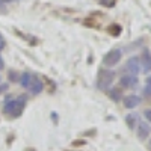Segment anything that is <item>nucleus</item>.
<instances>
[{
    "label": "nucleus",
    "instance_id": "1",
    "mask_svg": "<svg viewBox=\"0 0 151 151\" xmlns=\"http://www.w3.org/2000/svg\"><path fill=\"white\" fill-rule=\"evenodd\" d=\"M113 79H115V73H113L112 70L109 68H103V70H100L98 71V77H97V88L100 91H107Z\"/></svg>",
    "mask_w": 151,
    "mask_h": 151
},
{
    "label": "nucleus",
    "instance_id": "2",
    "mask_svg": "<svg viewBox=\"0 0 151 151\" xmlns=\"http://www.w3.org/2000/svg\"><path fill=\"white\" fill-rule=\"evenodd\" d=\"M3 113L5 115H9V116L18 118L23 113V107L18 104V101L15 98H8L3 104Z\"/></svg>",
    "mask_w": 151,
    "mask_h": 151
},
{
    "label": "nucleus",
    "instance_id": "3",
    "mask_svg": "<svg viewBox=\"0 0 151 151\" xmlns=\"http://www.w3.org/2000/svg\"><path fill=\"white\" fill-rule=\"evenodd\" d=\"M122 58V50L121 48H113L109 53H106V56L103 58V65L106 68H112L119 64V60Z\"/></svg>",
    "mask_w": 151,
    "mask_h": 151
},
{
    "label": "nucleus",
    "instance_id": "4",
    "mask_svg": "<svg viewBox=\"0 0 151 151\" xmlns=\"http://www.w3.org/2000/svg\"><path fill=\"white\" fill-rule=\"evenodd\" d=\"M125 73L127 74H132V76H137L141 73V60H139V56H132L127 59L125 62V67H124Z\"/></svg>",
    "mask_w": 151,
    "mask_h": 151
},
{
    "label": "nucleus",
    "instance_id": "5",
    "mask_svg": "<svg viewBox=\"0 0 151 151\" xmlns=\"http://www.w3.org/2000/svg\"><path fill=\"white\" fill-rule=\"evenodd\" d=\"M137 83H139L137 76L124 74V76L119 77V88H124V89H133V88L137 86Z\"/></svg>",
    "mask_w": 151,
    "mask_h": 151
},
{
    "label": "nucleus",
    "instance_id": "6",
    "mask_svg": "<svg viewBox=\"0 0 151 151\" xmlns=\"http://www.w3.org/2000/svg\"><path fill=\"white\" fill-rule=\"evenodd\" d=\"M139 60H141V73L150 74L151 73V52L148 48H144L142 55L139 56Z\"/></svg>",
    "mask_w": 151,
    "mask_h": 151
},
{
    "label": "nucleus",
    "instance_id": "7",
    "mask_svg": "<svg viewBox=\"0 0 151 151\" xmlns=\"http://www.w3.org/2000/svg\"><path fill=\"white\" fill-rule=\"evenodd\" d=\"M136 134L139 141H145L151 136V125L148 122H139L136 125Z\"/></svg>",
    "mask_w": 151,
    "mask_h": 151
},
{
    "label": "nucleus",
    "instance_id": "8",
    "mask_svg": "<svg viewBox=\"0 0 151 151\" xmlns=\"http://www.w3.org/2000/svg\"><path fill=\"white\" fill-rule=\"evenodd\" d=\"M141 103H142V98L139 95H136V94H130V95L122 97V104H124L125 109H134Z\"/></svg>",
    "mask_w": 151,
    "mask_h": 151
},
{
    "label": "nucleus",
    "instance_id": "9",
    "mask_svg": "<svg viewBox=\"0 0 151 151\" xmlns=\"http://www.w3.org/2000/svg\"><path fill=\"white\" fill-rule=\"evenodd\" d=\"M27 91L32 94V95H40L42 91H44V82L40 79V77H36V76H33V79L27 88Z\"/></svg>",
    "mask_w": 151,
    "mask_h": 151
},
{
    "label": "nucleus",
    "instance_id": "10",
    "mask_svg": "<svg viewBox=\"0 0 151 151\" xmlns=\"http://www.w3.org/2000/svg\"><path fill=\"white\" fill-rule=\"evenodd\" d=\"M137 124H139V115H137V113L132 112V113H129V115H125V125H127L130 130L136 129Z\"/></svg>",
    "mask_w": 151,
    "mask_h": 151
},
{
    "label": "nucleus",
    "instance_id": "11",
    "mask_svg": "<svg viewBox=\"0 0 151 151\" xmlns=\"http://www.w3.org/2000/svg\"><path fill=\"white\" fill-rule=\"evenodd\" d=\"M107 95L109 98L112 100V101H121V98H122V91H121V88H109L107 89Z\"/></svg>",
    "mask_w": 151,
    "mask_h": 151
},
{
    "label": "nucleus",
    "instance_id": "12",
    "mask_svg": "<svg viewBox=\"0 0 151 151\" xmlns=\"http://www.w3.org/2000/svg\"><path fill=\"white\" fill-rule=\"evenodd\" d=\"M32 79H33V76L30 74V73H21L20 74V80H18V83L21 85V88L23 89H27L29 88V85H30V82H32Z\"/></svg>",
    "mask_w": 151,
    "mask_h": 151
},
{
    "label": "nucleus",
    "instance_id": "13",
    "mask_svg": "<svg viewBox=\"0 0 151 151\" xmlns=\"http://www.w3.org/2000/svg\"><path fill=\"white\" fill-rule=\"evenodd\" d=\"M8 80L12 82V83H17L20 80V73L15 71V70H9L8 71Z\"/></svg>",
    "mask_w": 151,
    "mask_h": 151
},
{
    "label": "nucleus",
    "instance_id": "14",
    "mask_svg": "<svg viewBox=\"0 0 151 151\" xmlns=\"http://www.w3.org/2000/svg\"><path fill=\"white\" fill-rule=\"evenodd\" d=\"M109 33L110 35H113V36H118V35H121V26H119V24H112V26H109Z\"/></svg>",
    "mask_w": 151,
    "mask_h": 151
},
{
    "label": "nucleus",
    "instance_id": "15",
    "mask_svg": "<svg viewBox=\"0 0 151 151\" xmlns=\"http://www.w3.org/2000/svg\"><path fill=\"white\" fill-rule=\"evenodd\" d=\"M115 3H116V0H100V5H101V6H106V8L115 6Z\"/></svg>",
    "mask_w": 151,
    "mask_h": 151
},
{
    "label": "nucleus",
    "instance_id": "16",
    "mask_svg": "<svg viewBox=\"0 0 151 151\" xmlns=\"http://www.w3.org/2000/svg\"><path fill=\"white\" fill-rule=\"evenodd\" d=\"M15 100L18 101V104H20V106L24 109V106H26V103H27V97H26V95H18Z\"/></svg>",
    "mask_w": 151,
    "mask_h": 151
},
{
    "label": "nucleus",
    "instance_id": "17",
    "mask_svg": "<svg viewBox=\"0 0 151 151\" xmlns=\"http://www.w3.org/2000/svg\"><path fill=\"white\" fill-rule=\"evenodd\" d=\"M144 116H145V119L148 121V124L151 125V109H145V112H144Z\"/></svg>",
    "mask_w": 151,
    "mask_h": 151
},
{
    "label": "nucleus",
    "instance_id": "18",
    "mask_svg": "<svg viewBox=\"0 0 151 151\" xmlns=\"http://www.w3.org/2000/svg\"><path fill=\"white\" fill-rule=\"evenodd\" d=\"M9 89V83H0V95Z\"/></svg>",
    "mask_w": 151,
    "mask_h": 151
},
{
    "label": "nucleus",
    "instance_id": "19",
    "mask_svg": "<svg viewBox=\"0 0 151 151\" xmlns=\"http://www.w3.org/2000/svg\"><path fill=\"white\" fill-rule=\"evenodd\" d=\"M144 95H145V97H151V85H145V88H144Z\"/></svg>",
    "mask_w": 151,
    "mask_h": 151
},
{
    "label": "nucleus",
    "instance_id": "20",
    "mask_svg": "<svg viewBox=\"0 0 151 151\" xmlns=\"http://www.w3.org/2000/svg\"><path fill=\"white\" fill-rule=\"evenodd\" d=\"M5 68V59L2 58V55H0V71H2Z\"/></svg>",
    "mask_w": 151,
    "mask_h": 151
},
{
    "label": "nucleus",
    "instance_id": "21",
    "mask_svg": "<svg viewBox=\"0 0 151 151\" xmlns=\"http://www.w3.org/2000/svg\"><path fill=\"white\" fill-rule=\"evenodd\" d=\"M6 47V42H5V40H3V38H2V40H0V52H2V50Z\"/></svg>",
    "mask_w": 151,
    "mask_h": 151
},
{
    "label": "nucleus",
    "instance_id": "22",
    "mask_svg": "<svg viewBox=\"0 0 151 151\" xmlns=\"http://www.w3.org/2000/svg\"><path fill=\"white\" fill-rule=\"evenodd\" d=\"M9 2H14V0H0V5H5V3H9Z\"/></svg>",
    "mask_w": 151,
    "mask_h": 151
},
{
    "label": "nucleus",
    "instance_id": "23",
    "mask_svg": "<svg viewBox=\"0 0 151 151\" xmlns=\"http://www.w3.org/2000/svg\"><path fill=\"white\" fill-rule=\"evenodd\" d=\"M145 85H151V76H150V77L145 80Z\"/></svg>",
    "mask_w": 151,
    "mask_h": 151
},
{
    "label": "nucleus",
    "instance_id": "24",
    "mask_svg": "<svg viewBox=\"0 0 151 151\" xmlns=\"http://www.w3.org/2000/svg\"><path fill=\"white\" fill-rule=\"evenodd\" d=\"M148 148L151 150V139H150V142H148Z\"/></svg>",
    "mask_w": 151,
    "mask_h": 151
},
{
    "label": "nucleus",
    "instance_id": "25",
    "mask_svg": "<svg viewBox=\"0 0 151 151\" xmlns=\"http://www.w3.org/2000/svg\"><path fill=\"white\" fill-rule=\"evenodd\" d=\"M0 83H2V76H0Z\"/></svg>",
    "mask_w": 151,
    "mask_h": 151
},
{
    "label": "nucleus",
    "instance_id": "26",
    "mask_svg": "<svg viewBox=\"0 0 151 151\" xmlns=\"http://www.w3.org/2000/svg\"><path fill=\"white\" fill-rule=\"evenodd\" d=\"M2 38H3V36H2V33H0V40H2Z\"/></svg>",
    "mask_w": 151,
    "mask_h": 151
}]
</instances>
